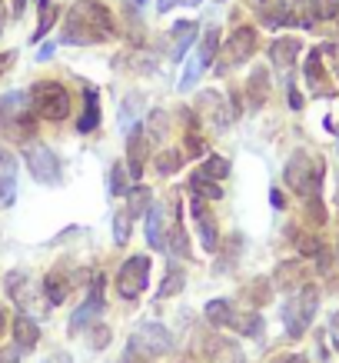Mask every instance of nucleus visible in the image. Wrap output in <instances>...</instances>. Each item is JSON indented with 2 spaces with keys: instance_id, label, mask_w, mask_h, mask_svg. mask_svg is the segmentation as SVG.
<instances>
[{
  "instance_id": "1",
  "label": "nucleus",
  "mask_w": 339,
  "mask_h": 363,
  "mask_svg": "<svg viewBox=\"0 0 339 363\" xmlns=\"http://www.w3.org/2000/svg\"><path fill=\"white\" fill-rule=\"evenodd\" d=\"M117 37V23L113 13L107 11L103 0H77L64 17V30L60 40L70 47H93V44H107Z\"/></svg>"
},
{
  "instance_id": "2",
  "label": "nucleus",
  "mask_w": 339,
  "mask_h": 363,
  "mask_svg": "<svg viewBox=\"0 0 339 363\" xmlns=\"http://www.w3.org/2000/svg\"><path fill=\"white\" fill-rule=\"evenodd\" d=\"M323 174H326V164L319 157L306 154V150H296L283 167V180L286 187L299 194V197H319L323 190Z\"/></svg>"
},
{
  "instance_id": "3",
  "label": "nucleus",
  "mask_w": 339,
  "mask_h": 363,
  "mask_svg": "<svg viewBox=\"0 0 339 363\" xmlns=\"http://www.w3.org/2000/svg\"><path fill=\"white\" fill-rule=\"evenodd\" d=\"M30 111L33 117L40 121H50V123H60L70 117V90L60 84V80H37L30 87Z\"/></svg>"
},
{
  "instance_id": "4",
  "label": "nucleus",
  "mask_w": 339,
  "mask_h": 363,
  "mask_svg": "<svg viewBox=\"0 0 339 363\" xmlns=\"http://www.w3.org/2000/svg\"><path fill=\"white\" fill-rule=\"evenodd\" d=\"M316 310H319V286L303 284L299 290H293V297L286 300V307H283L286 337L289 340H303L313 317H316Z\"/></svg>"
},
{
  "instance_id": "5",
  "label": "nucleus",
  "mask_w": 339,
  "mask_h": 363,
  "mask_svg": "<svg viewBox=\"0 0 339 363\" xmlns=\"http://www.w3.org/2000/svg\"><path fill=\"white\" fill-rule=\"evenodd\" d=\"M0 130L13 140H30L33 137V111L27 94L13 90V94L0 97Z\"/></svg>"
},
{
  "instance_id": "6",
  "label": "nucleus",
  "mask_w": 339,
  "mask_h": 363,
  "mask_svg": "<svg viewBox=\"0 0 339 363\" xmlns=\"http://www.w3.org/2000/svg\"><path fill=\"white\" fill-rule=\"evenodd\" d=\"M23 164L37 184H60V160L40 140H23Z\"/></svg>"
},
{
  "instance_id": "7",
  "label": "nucleus",
  "mask_w": 339,
  "mask_h": 363,
  "mask_svg": "<svg viewBox=\"0 0 339 363\" xmlns=\"http://www.w3.org/2000/svg\"><path fill=\"white\" fill-rule=\"evenodd\" d=\"M127 350L140 353L143 360H154V357H163V353L173 350V337H170V330H166L163 323H140L137 327V333L130 337V343H127Z\"/></svg>"
},
{
  "instance_id": "8",
  "label": "nucleus",
  "mask_w": 339,
  "mask_h": 363,
  "mask_svg": "<svg viewBox=\"0 0 339 363\" xmlns=\"http://www.w3.org/2000/svg\"><path fill=\"white\" fill-rule=\"evenodd\" d=\"M150 284V257L133 253L130 260H123L120 274H117V294L123 300H137Z\"/></svg>"
},
{
  "instance_id": "9",
  "label": "nucleus",
  "mask_w": 339,
  "mask_h": 363,
  "mask_svg": "<svg viewBox=\"0 0 339 363\" xmlns=\"http://www.w3.org/2000/svg\"><path fill=\"white\" fill-rule=\"evenodd\" d=\"M256 47H260V40H256V30L253 27H233V33L223 40V60H219V70H230V67H240V64H246L253 54H256Z\"/></svg>"
},
{
  "instance_id": "10",
  "label": "nucleus",
  "mask_w": 339,
  "mask_h": 363,
  "mask_svg": "<svg viewBox=\"0 0 339 363\" xmlns=\"http://www.w3.org/2000/svg\"><path fill=\"white\" fill-rule=\"evenodd\" d=\"M200 121H207L213 130H226L233 121H236V113L230 107V97L226 94H219V90H203L197 97V111H193Z\"/></svg>"
},
{
  "instance_id": "11",
  "label": "nucleus",
  "mask_w": 339,
  "mask_h": 363,
  "mask_svg": "<svg viewBox=\"0 0 339 363\" xmlns=\"http://www.w3.org/2000/svg\"><path fill=\"white\" fill-rule=\"evenodd\" d=\"M103 310H107V300H103V277H93V284H90V294L87 300L74 310V317H70V333L77 337L80 330H90V327H97L100 317H103Z\"/></svg>"
},
{
  "instance_id": "12",
  "label": "nucleus",
  "mask_w": 339,
  "mask_h": 363,
  "mask_svg": "<svg viewBox=\"0 0 339 363\" xmlns=\"http://www.w3.org/2000/svg\"><path fill=\"white\" fill-rule=\"evenodd\" d=\"M146 157H150V137H146V130L137 123V127L130 130V137H127V174H130L133 184L143 177Z\"/></svg>"
},
{
  "instance_id": "13",
  "label": "nucleus",
  "mask_w": 339,
  "mask_h": 363,
  "mask_svg": "<svg viewBox=\"0 0 339 363\" xmlns=\"http://www.w3.org/2000/svg\"><path fill=\"white\" fill-rule=\"evenodd\" d=\"M190 213H193V220H197V230H200V240L207 247L209 253L219 250V230H217V220H213V210H209L207 200L193 197L190 200Z\"/></svg>"
},
{
  "instance_id": "14",
  "label": "nucleus",
  "mask_w": 339,
  "mask_h": 363,
  "mask_svg": "<svg viewBox=\"0 0 339 363\" xmlns=\"http://www.w3.org/2000/svg\"><path fill=\"white\" fill-rule=\"evenodd\" d=\"M4 286H7V297L27 313V307H30L33 297H37V280H33L27 270H11V274L4 277Z\"/></svg>"
},
{
  "instance_id": "15",
  "label": "nucleus",
  "mask_w": 339,
  "mask_h": 363,
  "mask_svg": "<svg viewBox=\"0 0 339 363\" xmlns=\"http://www.w3.org/2000/svg\"><path fill=\"white\" fill-rule=\"evenodd\" d=\"M303 74H306V84H309V90H313L316 97H333V94H336L333 84H329L326 67H323V50H319V47H313V50L306 54V67H303Z\"/></svg>"
},
{
  "instance_id": "16",
  "label": "nucleus",
  "mask_w": 339,
  "mask_h": 363,
  "mask_svg": "<svg viewBox=\"0 0 339 363\" xmlns=\"http://www.w3.org/2000/svg\"><path fill=\"white\" fill-rule=\"evenodd\" d=\"M17 174H21V160H17V154L7 150V147H0V203H4V207L13 203Z\"/></svg>"
},
{
  "instance_id": "17",
  "label": "nucleus",
  "mask_w": 339,
  "mask_h": 363,
  "mask_svg": "<svg viewBox=\"0 0 339 363\" xmlns=\"http://www.w3.org/2000/svg\"><path fill=\"white\" fill-rule=\"evenodd\" d=\"M299 54H303V40H299V37H276L273 44H270V60H273V67H280V70L296 67V57Z\"/></svg>"
},
{
  "instance_id": "18",
  "label": "nucleus",
  "mask_w": 339,
  "mask_h": 363,
  "mask_svg": "<svg viewBox=\"0 0 339 363\" xmlns=\"http://www.w3.org/2000/svg\"><path fill=\"white\" fill-rule=\"evenodd\" d=\"M170 37H173V50H170V57L180 64V60L186 57V50L200 40V23L197 21H176Z\"/></svg>"
},
{
  "instance_id": "19",
  "label": "nucleus",
  "mask_w": 339,
  "mask_h": 363,
  "mask_svg": "<svg viewBox=\"0 0 339 363\" xmlns=\"http://www.w3.org/2000/svg\"><path fill=\"white\" fill-rule=\"evenodd\" d=\"M13 330V343L21 347V350H33L37 343H40V323L30 317V313H17L11 323Z\"/></svg>"
},
{
  "instance_id": "20",
  "label": "nucleus",
  "mask_w": 339,
  "mask_h": 363,
  "mask_svg": "<svg viewBox=\"0 0 339 363\" xmlns=\"http://www.w3.org/2000/svg\"><path fill=\"white\" fill-rule=\"evenodd\" d=\"M306 284V270H303V264L299 260H286V264L276 267V274H273V286L276 290H299V286Z\"/></svg>"
},
{
  "instance_id": "21",
  "label": "nucleus",
  "mask_w": 339,
  "mask_h": 363,
  "mask_svg": "<svg viewBox=\"0 0 339 363\" xmlns=\"http://www.w3.org/2000/svg\"><path fill=\"white\" fill-rule=\"evenodd\" d=\"M256 17H260L263 27H283L289 23V7H286V0H256Z\"/></svg>"
},
{
  "instance_id": "22",
  "label": "nucleus",
  "mask_w": 339,
  "mask_h": 363,
  "mask_svg": "<svg viewBox=\"0 0 339 363\" xmlns=\"http://www.w3.org/2000/svg\"><path fill=\"white\" fill-rule=\"evenodd\" d=\"M100 127V94L97 87H87L84 90V113L77 121V130L80 133H93Z\"/></svg>"
},
{
  "instance_id": "23",
  "label": "nucleus",
  "mask_w": 339,
  "mask_h": 363,
  "mask_svg": "<svg viewBox=\"0 0 339 363\" xmlns=\"http://www.w3.org/2000/svg\"><path fill=\"white\" fill-rule=\"evenodd\" d=\"M230 330H236V333H240V337H260V330H263V317H260V313H256V310L233 307Z\"/></svg>"
},
{
  "instance_id": "24",
  "label": "nucleus",
  "mask_w": 339,
  "mask_h": 363,
  "mask_svg": "<svg viewBox=\"0 0 339 363\" xmlns=\"http://www.w3.org/2000/svg\"><path fill=\"white\" fill-rule=\"evenodd\" d=\"M70 294V277L64 270H50L44 280V297H47V307H60Z\"/></svg>"
},
{
  "instance_id": "25",
  "label": "nucleus",
  "mask_w": 339,
  "mask_h": 363,
  "mask_svg": "<svg viewBox=\"0 0 339 363\" xmlns=\"http://www.w3.org/2000/svg\"><path fill=\"white\" fill-rule=\"evenodd\" d=\"M146 243L154 250H166V227H163V207L154 203L146 210Z\"/></svg>"
},
{
  "instance_id": "26",
  "label": "nucleus",
  "mask_w": 339,
  "mask_h": 363,
  "mask_svg": "<svg viewBox=\"0 0 339 363\" xmlns=\"http://www.w3.org/2000/svg\"><path fill=\"white\" fill-rule=\"evenodd\" d=\"M207 357L213 363H243V350L233 340H223V337H213L207 343Z\"/></svg>"
},
{
  "instance_id": "27",
  "label": "nucleus",
  "mask_w": 339,
  "mask_h": 363,
  "mask_svg": "<svg viewBox=\"0 0 339 363\" xmlns=\"http://www.w3.org/2000/svg\"><path fill=\"white\" fill-rule=\"evenodd\" d=\"M246 94H250L253 111H260L263 104H266V97H270V74H266L263 67H256V70L250 74V80H246Z\"/></svg>"
},
{
  "instance_id": "28",
  "label": "nucleus",
  "mask_w": 339,
  "mask_h": 363,
  "mask_svg": "<svg viewBox=\"0 0 339 363\" xmlns=\"http://www.w3.org/2000/svg\"><path fill=\"white\" fill-rule=\"evenodd\" d=\"M150 207H154V194H150V187L133 184V187L127 190V213H130V220L146 217V210H150Z\"/></svg>"
},
{
  "instance_id": "29",
  "label": "nucleus",
  "mask_w": 339,
  "mask_h": 363,
  "mask_svg": "<svg viewBox=\"0 0 339 363\" xmlns=\"http://www.w3.org/2000/svg\"><path fill=\"white\" fill-rule=\"evenodd\" d=\"M37 30H33V44L37 40H44L47 33L54 30V23H57V17H60V4L57 0H40V7H37Z\"/></svg>"
},
{
  "instance_id": "30",
  "label": "nucleus",
  "mask_w": 339,
  "mask_h": 363,
  "mask_svg": "<svg viewBox=\"0 0 339 363\" xmlns=\"http://www.w3.org/2000/svg\"><path fill=\"white\" fill-rule=\"evenodd\" d=\"M200 50H197V60L203 64V70H207L213 60H217L219 47H223V40H219V27L213 23V27H207V33H203V40H197Z\"/></svg>"
},
{
  "instance_id": "31",
  "label": "nucleus",
  "mask_w": 339,
  "mask_h": 363,
  "mask_svg": "<svg viewBox=\"0 0 339 363\" xmlns=\"http://www.w3.org/2000/svg\"><path fill=\"white\" fill-rule=\"evenodd\" d=\"M183 286H186V270L173 264L170 270H166L163 280H160V290H156V297H160V300H170V297H176V294H183Z\"/></svg>"
},
{
  "instance_id": "32",
  "label": "nucleus",
  "mask_w": 339,
  "mask_h": 363,
  "mask_svg": "<svg viewBox=\"0 0 339 363\" xmlns=\"http://www.w3.org/2000/svg\"><path fill=\"white\" fill-rule=\"evenodd\" d=\"M190 194H193V197H200V200H207V203H209V200H219V197H223V190H219L217 180L203 177L200 170L190 177Z\"/></svg>"
},
{
  "instance_id": "33",
  "label": "nucleus",
  "mask_w": 339,
  "mask_h": 363,
  "mask_svg": "<svg viewBox=\"0 0 339 363\" xmlns=\"http://www.w3.org/2000/svg\"><path fill=\"white\" fill-rule=\"evenodd\" d=\"M233 307H236V303H230V300H209L207 310H203L209 320V327H230Z\"/></svg>"
},
{
  "instance_id": "34",
  "label": "nucleus",
  "mask_w": 339,
  "mask_h": 363,
  "mask_svg": "<svg viewBox=\"0 0 339 363\" xmlns=\"http://www.w3.org/2000/svg\"><path fill=\"white\" fill-rule=\"evenodd\" d=\"M180 167H183V150H176V147H163V150L156 154V174L160 177L176 174Z\"/></svg>"
},
{
  "instance_id": "35",
  "label": "nucleus",
  "mask_w": 339,
  "mask_h": 363,
  "mask_svg": "<svg viewBox=\"0 0 339 363\" xmlns=\"http://www.w3.org/2000/svg\"><path fill=\"white\" fill-rule=\"evenodd\" d=\"M166 250L173 253V257H190V237H186V230H183V223H180V220L170 227V237H166Z\"/></svg>"
},
{
  "instance_id": "36",
  "label": "nucleus",
  "mask_w": 339,
  "mask_h": 363,
  "mask_svg": "<svg viewBox=\"0 0 339 363\" xmlns=\"http://www.w3.org/2000/svg\"><path fill=\"white\" fill-rule=\"evenodd\" d=\"M200 174L203 177H209V180H226L230 177V160L226 157H217V154H209L207 160H203V167H200Z\"/></svg>"
},
{
  "instance_id": "37",
  "label": "nucleus",
  "mask_w": 339,
  "mask_h": 363,
  "mask_svg": "<svg viewBox=\"0 0 339 363\" xmlns=\"http://www.w3.org/2000/svg\"><path fill=\"white\" fill-rule=\"evenodd\" d=\"M309 13H313V23L339 21V0H309Z\"/></svg>"
},
{
  "instance_id": "38",
  "label": "nucleus",
  "mask_w": 339,
  "mask_h": 363,
  "mask_svg": "<svg viewBox=\"0 0 339 363\" xmlns=\"http://www.w3.org/2000/svg\"><path fill=\"white\" fill-rule=\"evenodd\" d=\"M110 197H123L130 190V174H127V164H113L110 167Z\"/></svg>"
},
{
  "instance_id": "39",
  "label": "nucleus",
  "mask_w": 339,
  "mask_h": 363,
  "mask_svg": "<svg viewBox=\"0 0 339 363\" xmlns=\"http://www.w3.org/2000/svg\"><path fill=\"white\" fill-rule=\"evenodd\" d=\"M113 243H117V247H127V243H130V213H127V210H117V213H113Z\"/></svg>"
},
{
  "instance_id": "40",
  "label": "nucleus",
  "mask_w": 339,
  "mask_h": 363,
  "mask_svg": "<svg viewBox=\"0 0 339 363\" xmlns=\"http://www.w3.org/2000/svg\"><path fill=\"white\" fill-rule=\"evenodd\" d=\"M306 210H309V220L313 223H319V227L326 223V207H323L319 197H306Z\"/></svg>"
},
{
  "instance_id": "41",
  "label": "nucleus",
  "mask_w": 339,
  "mask_h": 363,
  "mask_svg": "<svg viewBox=\"0 0 339 363\" xmlns=\"http://www.w3.org/2000/svg\"><path fill=\"white\" fill-rule=\"evenodd\" d=\"M21 347H17V343H13V347H4V350H0V363H21Z\"/></svg>"
},
{
  "instance_id": "42",
  "label": "nucleus",
  "mask_w": 339,
  "mask_h": 363,
  "mask_svg": "<svg viewBox=\"0 0 339 363\" xmlns=\"http://www.w3.org/2000/svg\"><path fill=\"white\" fill-rule=\"evenodd\" d=\"M329 337H333V347L339 350V310L329 317Z\"/></svg>"
},
{
  "instance_id": "43",
  "label": "nucleus",
  "mask_w": 339,
  "mask_h": 363,
  "mask_svg": "<svg viewBox=\"0 0 339 363\" xmlns=\"http://www.w3.org/2000/svg\"><path fill=\"white\" fill-rule=\"evenodd\" d=\"M103 343H110V330L103 323H97V330H93V347H103Z\"/></svg>"
},
{
  "instance_id": "44",
  "label": "nucleus",
  "mask_w": 339,
  "mask_h": 363,
  "mask_svg": "<svg viewBox=\"0 0 339 363\" xmlns=\"http://www.w3.org/2000/svg\"><path fill=\"white\" fill-rule=\"evenodd\" d=\"M289 107H293V111H303V97H299V90L293 87V80H289Z\"/></svg>"
},
{
  "instance_id": "45",
  "label": "nucleus",
  "mask_w": 339,
  "mask_h": 363,
  "mask_svg": "<svg viewBox=\"0 0 339 363\" xmlns=\"http://www.w3.org/2000/svg\"><path fill=\"white\" fill-rule=\"evenodd\" d=\"M44 363H74V357H70L67 350H57V353H50Z\"/></svg>"
},
{
  "instance_id": "46",
  "label": "nucleus",
  "mask_w": 339,
  "mask_h": 363,
  "mask_svg": "<svg viewBox=\"0 0 339 363\" xmlns=\"http://www.w3.org/2000/svg\"><path fill=\"white\" fill-rule=\"evenodd\" d=\"M270 203H273L276 210H283V207H286V197H283V194H280V190L273 187V190H270Z\"/></svg>"
},
{
  "instance_id": "47",
  "label": "nucleus",
  "mask_w": 339,
  "mask_h": 363,
  "mask_svg": "<svg viewBox=\"0 0 339 363\" xmlns=\"http://www.w3.org/2000/svg\"><path fill=\"white\" fill-rule=\"evenodd\" d=\"M13 60H17V54H13V50H7V54H0V74H4V70H7V67H11Z\"/></svg>"
},
{
  "instance_id": "48",
  "label": "nucleus",
  "mask_w": 339,
  "mask_h": 363,
  "mask_svg": "<svg viewBox=\"0 0 339 363\" xmlns=\"http://www.w3.org/2000/svg\"><path fill=\"white\" fill-rule=\"evenodd\" d=\"M4 27H7V4L0 0V37H4Z\"/></svg>"
},
{
  "instance_id": "49",
  "label": "nucleus",
  "mask_w": 339,
  "mask_h": 363,
  "mask_svg": "<svg viewBox=\"0 0 339 363\" xmlns=\"http://www.w3.org/2000/svg\"><path fill=\"white\" fill-rule=\"evenodd\" d=\"M11 7H13V13H23L27 11V0H11Z\"/></svg>"
},
{
  "instance_id": "50",
  "label": "nucleus",
  "mask_w": 339,
  "mask_h": 363,
  "mask_svg": "<svg viewBox=\"0 0 339 363\" xmlns=\"http://www.w3.org/2000/svg\"><path fill=\"white\" fill-rule=\"evenodd\" d=\"M173 4H176V0H156V7H160V13H166L170 7H173Z\"/></svg>"
},
{
  "instance_id": "51",
  "label": "nucleus",
  "mask_w": 339,
  "mask_h": 363,
  "mask_svg": "<svg viewBox=\"0 0 339 363\" xmlns=\"http://www.w3.org/2000/svg\"><path fill=\"white\" fill-rule=\"evenodd\" d=\"M280 363H306L299 353H293V357H280Z\"/></svg>"
},
{
  "instance_id": "52",
  "label": "nucleus",
  "mask_w": 339,
  "mask_h": 363,
  "mask_svg": "<svg viewBox=\"0 0 339 363\" xmlns=\"http://www.w3.org/2000/svg\"><path fill=\"white\" fill-rule=\"evenodd\" d=\"M54 50H57L54 44H50V47H44V50H40V60H50V57H54Z\"/></svg>"
},
{
  "instance_id": "53",
  "label": "nucleus",
  "mask_w": 339,
  "mask_h": 363,
  "mask_svg": "<svg viewBox=\"0 0 339 363\" xmlns=\"http://www.w3.org/2000/svg\"><path fill=\"white\" fill-rule=\"evenodd\" d=\"M4 327H7V313L0 310V330H4Z\"/></svg>"
},
{
  "instance_id": "54",
  "label": "nucleus",
  "mask_w": 339,
  "mask_h": 363,
  "mask_svg": "<svg viewBox=\"0 0 339 363\" xmlns=\"http://www.w3.org/2000/svg\"><path fill=\"white\" fill-rule=\"evenodd\" d=\"M130 4H137V7H140V4H143V0H130Z\"/></svg>"
},
{
  "instance_id": "55",
  "label": "nucleus",
  "mask_w": 339,
  "mask_h": 363,
  "mask_svg": "<svg viewBox=\"0 0 339 363\" xmlns=\"http://www.w3.org/2000/svg\"><path fill=\"white\" fill-rule=\"evenodd\" d=\"M217 4H219V0H217Z\"/></svg>"
}]
</instances>
